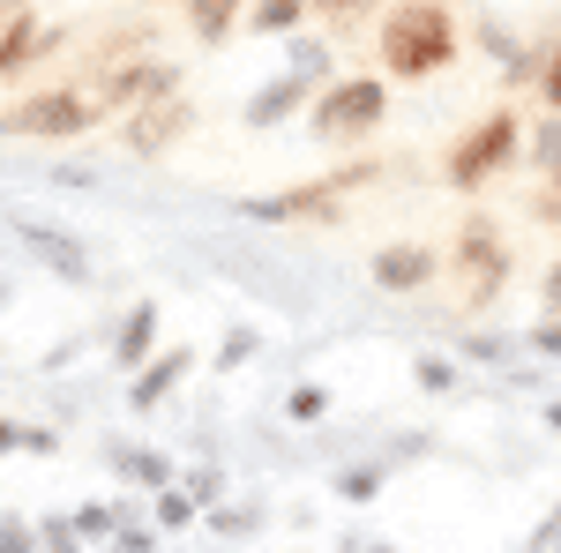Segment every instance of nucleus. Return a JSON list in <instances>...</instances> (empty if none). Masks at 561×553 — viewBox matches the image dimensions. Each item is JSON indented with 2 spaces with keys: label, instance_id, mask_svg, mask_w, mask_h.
<instances>
[{
  "label": "nucleus",
  "instance_id": "7ed1b4c3",
  "mask_svg": "<svg viewBox=\"0 0 561 553\" xmlns=\"http://www.w3.org/2000/svg\"><path fill=\"white\" fill-rule=\"evenodd\" d=\"M382 120H389V76H367V68L322 83L314 105H307V135L322 150H367L382 135Z\"/></svg>",
  "mask_w": 561,
  "mask_h": 553
},
{
  "label": "nucleus",
  "instance_id": "cd10ccee",
  "mask_svg": "<svg viewBox=\"0 0 561 553\" xmlns=\"http://www.w3.org/2000/svg\"><path fill=\"white\" fill-rule=\"evenodd\" d=\"M322 412H330V389H322V382H300V389H285V419H293V426H314Z\"/></svg>",
  "mask_w": 561,
  "mask_h": 553
},
{
  "label": "nucleus",
  "instance_id": "2f4dec72",
  "mask_svg": "<svg viewBox=\"0 0 561 553\" xmlns=\"http://www.w3.org/2000/svg\"><path fill=\"white\" fill-rule=\"evenodd\" d=\"M465 359H479V367H502V359H510V344H502V337H465Z\"/></svg>",
  "mask_w": 561,
  "mask_h": 553
},
{
  "label": "nucleus",
  "instance_id": "f257e3e1",
  "mask_svg": "<svg viewBox=\"0 0 561 553\" xmlns=\"http://www.w3.org/2000/svg\"><path fill=\"white\" fill-rule=\"evenodd\" d=\"M375 60L389 83H434L465 60V31L449 0H389L375 15Z\"/></svg>",
  "mask_w": 561,
  "mask_h": 553
},
{
  "label": "nucleus",
  "instance_id": "9b49d317",
  "mask_svg": "<svg viewBox=\"0 0 561 553\" xmlns=\"http://www.w3.org/2000/svg\"><path fill=\"white\" fill-rule=\"evenodd\" d=\"M60 45H68V31H60V23H45L38 8L8 15V23H0V90H8V83H23V76L38 68L45 53H60Z\"/></svg>",
  "mask_w": 561,
  "mask_h": 553
},
{
  "label": "nucleus",
  "instance_id": "ddd939ff",
  "mask_svg": "<svg viewBox=\"0 0 561 553\" xmlns=\"http://www.w3.org/2000/svg\"><path fill=\"white\" fill-rule=\"evenodd\" d=\"M307 105H314V83H300V76H270V83L248 90V105H240V128L248 135H270V128H285V120H307Z\"/></svg>",
  "mask_w": 561,
  "mask_h": 553
},
{
  "label": "nucleus",
  "instance_id": "4c0bfd02",
  "mask_svg": "<svg viewBox=\"0 0 561 553\" xmlns=\"http://www.w3.org/2000/svg\"><path fill=\"white\" fill-rule=\"evenodd\" d=\"M90 180H98L90 165H60V172H53V187H90Z\"/></svg>",
  "mask_w": 561,
  "mask_h": 553
},
{
  "label": "nucleus",
  "instance_id": "412c9836",
  "mask_svg": "<svg viewBox=\"0 0 561 553\" xmlns=\"http://www.w3.org/2000/svg\"><path fill=\"white\" fill-rule=\"evenodd\" d=\"M255 352H262V330H255V322H232V330H217L210 367H217V375H240V367H248Z\"/></svg>",
  "mask_w": 561,
  "mask_h": 553
},
{
  "label": "nucleus",
  "instance_id": "c9c22d12",
  "mask_svg": "<svg viewBox=\"0 0 561 553\" xmlns=\"http://www.w3.org/2000/svg\"><path fill=\"white\" fill-rule=\"evenodd\" d=\"M23 449H31V457H60V434H53V426H23Z\"/></svg>",
  "mask_w": 561,
  "mask_h": 553
},
{
  "label": "nucleus",
  "instance_id": "5701e85b",
  "mask_svg": "<svg viewBox=\"0 0 561 553\" xmlns=\"http://www.w3.org/2000/svg\"><path fill=\"white\" fill-rule=\"evenodd\" d=\"M128 523H135L128 502H83V509H76V531H83V539H113V531H128Z\"/></svg>",
  "mask_w": 561,
  "mask_h": 553
},
{
  "label": "nucleus",
  "instance_id": "39448f33",
  "mask_svg": "<svg viewBox=\"0 0 561 553\" xmlns=\"http://www.w3.org/2000/svg\"><path fill=\"white\" fill-rule=\"evenodd\" d=\"M98 128H105V113L83 83H45L15 105H0V142H83Z\"/></svg>",
  "mask_w": 561,
  "mask_h": 553
},
{
  "label": "nucleus",
  "instance_id": "c756f323",
  "mask_svg": "<svg viewBox=\"0 0 561 553\" xmlns=\"http://www.w3.org/2000/svg\"><path fill=\"white\" fill-rule=\"evenodd\" d=\"M524 210H531V224H547V232H561V180H531Z\"/></svg>",
  "mask_w": 561,
  "mask_h": 553
},
{
  "label": "nucleus",
  "instance_id": "c03bdc74",
  "mask_svg": "<svg viewBox=\"0 0 561 553\" xmlns=\"http://www.w3.org/2000/svg\"><path fill=\"white\" fill-rule=\"evenodd\" d=\"M449 8H457V0H449Z\"/></svg>",
  "mask_w": 561,
  "mask_h": 553
},
{
  "label": "nucleus",
  "instance_id": "4be33fe9",
  "mask_svg": "<svg viewBox=\"0 0 561 553\" xmlns=\"http://www.w3.org/2000/svg\"><path fill=\"white\" fill-rule=\"evenodd\" d=\"M412 382L427 389V396H457V389H465V367H457L449 352H420V359H412Z\"/></svg>",
  "mask_w": 561,
  "mask_h": 553
},
{
  "label": "nucleus",
  "instance_id": "aec40b11",
  "mask_svg": "<svg viewBox=\"0 0 561 553\" xmlns=\"http://www.w3.org/2000/svg\"><path fill=\"white\" fill-rule=\"evenodd\" d=\"M472 45H479V53H486V60H502V68L531 53V38H524V31H510V23H502L494 8H479V15H472Z\"/></svg>",
  "mask_w": 561,
  "mask_h": 553
},
{
  "label": "nucleus",
  "instance_id": "b1692460",
  "mask_svg": "<svg viewBox=\"0 0 561 553\" xmlns=\"http://www.w3.org/2000/svg\"><path fill=\"white\" fill-rule=\"evenodd\" d=\"M195 516H203V509L187 502V486H180V479L165 486V494H150V523H158V531H187Z\"/></svg>",
  "mask_w": 561,
  "mask_h": 553
},
{
  "label": "nucleus",
  "instance_id": "473e14b6",
  "mask_svg": "<svg viewBox=\"0 0 561 553\" xmlns=\"http://www.w3.org/2000/svg\"><path fill=\"white\" fill-rule=\"evenodd\" d=\"M76 352H83V337H60V344L38 359V367H45V375H68V367H76Z\"/></svg>",
  "mask_w": 561,
  "mask_h": 553
},
{
  "label": "nucleus",
  "instance_id": "7c9ffc66",
  "mask_svg": "<svg viewBox=\"0 0 561 553\" xmlns=\"http://www.w3.org/2000/svg\"><path fill=\"white\" fill-rule=\"evenodd\" d=\"M531 97H539L547 113H561V45L547 53V68H539V90H531Z\"/></svg>",
  "mask_w": 561,
  "mask_h": 553
},
{
  "label": "nucleus",
  "instance_id": "a19ab883",
  "mask_svg": "<svg viewBox=\"0 0 561 553\" xmlns=\"http://www.w3.org/2000/svg\"><path fill=\"white\" fill-rule=\"evenodd\" d=\"M0 307H8V269H0Z\"/></svg>",
  "mask_w": 561,
  "mask_h": 553
},
{
  "label": "nucleus",
  "instance_id": "a211bd4d",
  "mask_svg": "<svg viewBox=\"0 0 561 553\" xmlns=\"http://www.w3.org/2000/svg\"><path fill=\"white\" fill-rule=\"evenodd\" d=\"M524 172L531 180H561V113H547V105L524 120Z\"/></svg>",
  "mask_w": 561,
  "mask_h": 553
},
{
  "label": "nucleus",
  "instance_id": "0eeeda50",
  "mask_svg": "<svg viewBox=\"0 0 561 553\" xmlns=\"http://www.w3.org/2000/svg\"><path fill=\"white\" fill-rule=\"evenodd\" d=\"M187 135H195V105H187V90H173V97H142L135 113L113 120V142H121L128 158H142V165H158V158L180 150Z\"/></svg>",
  "mask_w": 561,
  "mask_h": 553
},
{
  "label": "nucleus",
  "instance_id": "c85d7f7f",
  "mask_svg": "<svg viewBox=\"0 0 561 553\" xmlns=\"http://www.w3.org/2000/svg\"><path fill=\"white\" fill-rule=\"evenodd\" d=\"M90 539L76 531V516H45L38 523V553H83Z\"/></svg>",
  "mask_w": 561,
  "mask_h": 553
},
{
  "label": "nucleus",
  "instance_id": "f8f14e48",
  "mask_svg": "<svg viewBox=\"0 0 561 553\" xmlns=\"http://www.w3.org/2000/svg\"><path fill=\"white\" fill-rule=\"evenodd\" d=\"M15 240H23V255H31V262H45V269H53V277H68V285H90V269H98V262H90V247L68 232V224L23 217V224H15Z\"/></svg>",
  "mask_w": 561,
  "mask_h": 553
},
{
  "label": "nucleus",
  "instance_id": "dca6fc26",
  "mask_svg": "<svg viewBox=\"0 0 561 553\" xmlns=\"http://www.w3.org/2000/svg\"><path fill=\"white\" fill-rule=\"evenodd\" d=\"M180 15H187V38L217 53V45L240 38V23H248V0H180Z\"/></svg>",
  "mask_w": 561,
  "mask_h": 553
},
{
  "label": "nucleus",
  "instance_id": "f3484780",
  "mask_svg": "<svg viewBox=\"0 0 561 553\" xmlns=\"http://www.w3.org/2000/svg\"><path fill=\"white\" fill-rule=\"evenodd\" d=\"M307 23H314V8L307 0H248V38H270V45H285V38H300Z\"/></svg>",
  "mask_w": 561,
  "mask_h": 553
},
{
  "label": "nucleus",
  "instance_id": "6e6552de",
  "mask_svg": "<svg viewBox=\"0 0 561 553\" xmlns=\"http://www.w3.org/2000/svg\"><path fill=\"white\" fill-rule=\"evenodd\" d=\"M345 187L322 172V180H300V187H277V195H255V203H240L248 224H314V232H337L345 224Z\"/></svg>",
  "mask_w": 561,
  "mask_h": 553
},
{
  "label": "nucleus",
  "instance_id": "58836bf2",
  "mask_svg": "<svg viewBox=\"0 0 561 553\" xmlns=\"http://www.w3.org/2000/svg\"><path fill=\"white\" fill-rule=\"evenodd\" d=\"M539 419H547V426H554V434H561V396H554V404H547V412H539Z\"/></svg>",
  "mask_w": 561,
  "mask_h": 553
},
{
  "label": "nucleus",
  "instance_id": "423d86ee",
  "mask_svg": "<svg viewBox=\"0 0 561 553\" xmlns=\"http://www.w3.org/2000/svg\"><path fill=\"white\" fill-rule=\"evenodd\" d=\"M76 83L98 97L105 120H121V113L142 105V97H173V90H187V76H180V60H165V53H128V60H105V68H76Z\"/></svg>",
  "mask_w": 561,
  "mask_h": 553
},
{
  "label": "nucleus",
  "instance_id": "f03ea898",
  "mask_svg": "<svg viewBox=\"0 0 561 553\" xmlns=\"http://www.w3.org/2000/svg\"><path fill=\"white\" fill-rule=\"evenodd\" d=\"M517 165H524V113L517 105H494V113L465 120V135L442 150V187L486 195L494 180H510Z\"/></svg>",
  "mask_w": 561,
  "mask_h": 553
},
{
  "label": "nucleus",
  "instance_id": "a18cd8bd",
  "mask_svg": "<svg viewBox=\"0 0 561 553\" xmlns=\"http://www.w3.org/2000/svg\"><path fill=\"white\" fill-rule=\"evenodd\" d=\"M554 322H561V314H554Z\"/></svg>",
  "mask_w": 561,
  "mask_h": 553
},
{
  "label": "nucleus",
  "instance_id": "9d476101",
  "mask_svg": "<svg viewBox=\"0 0 561 553\" xmlns=\"http://www.w3.org/2000/svg\"><path fill=\"white\" fill-rule=\"evenodd\" d=\"M449 262L434 255L427 240H382L375 247V262H367V277H375V292H389V299H412V292H427L434 277H442Z\"/></svg>",
  "mask_w": 561,
  "mask_h": 553
},
{
  "label": "nucleus",
  "instance_id": "f704fd0d",
  "mask_svg": "<svg viewBox=\"0 0 561 553\" xmlns=\"http://www.w3.org/2000/svg\"><path fill=\"white\" fill-rule=\"evenodd\" d=\"M0 553H38V531H23V523L8 516V523H0Z\"/></svg>",
  "mask_w": 561,
  "mask_h": 553
},
{
  "label": "nucleus",
  "instance_id": "49530a36",
  "mask_svg": "<svg viewBox=\"0 0 561 553\" xmlns=\"http://www.w3.org/2000/svg\"><path fill=\"white\" fill-rule=\"evenodd\" d=\"M382 553H389V546H382Z\"/></svg>",
  "mask_w": 561,
  "mask_h": 553
},
{
  "label": "nucleus",
  "instance_id": "4468645a",
  "mask_svg": "<svg viewBox=\"0 0 561 553\" xmlns=\"http://www.w3.org/2000/svg\"><path fill=\"white\" fill-rule=\"evenodd\" d=\"M187 375H195V344H165L142 375H128V412H135V419H150L158 404H173L180 389H187Z\"/></svg>",
  "mask_w": 561,
  "mask_h": 553
},
{
  "label": "nucleus",
  "instance_id": "bb28decb",
  "mask_svg": "<svg viewBox=\"0 0 561 553\" xmlns=\"http://www.w3.org/2000/svg\"><path fill=\"white\" fill-rule=\"evenodd\" d=\"M382 479H389L382 464H345L330 486H337V502H375V494H382Z\"/></svg>",
  "mask_w": 561,
  "mask_h": 553
},
{
  "label": "nucleus",
  "instance_id": "393cba45",
  "mask_svg": "<svg viewBox=\"0 0 561 553\" xmlns=\"http://www.w3.org/2000/svg\"><path fill=\"white\" fill-rule=\"evenodd\" d=\"M180 486H187L195 509H225V486L232 479H225V464H195V471H180Z\"/></svg>",
  "mask_w": 561,
  "mask_h": 553
},
{
  "label": "nucleus",
  "instance_id": "1a4fd4ad",
  "mask_svg": "<svg viewBox=\"0 0 561 553\" xmlns=\"http://www.w3.org/2000/svg\"><path fill=\"white\" fill-rule=\"evenodd\" d=\"M158 337H165V307L158 299H128L113 322H105V367L113 375H142L158 359Z\"/></svg>",
  "mask_w": 561,
  "mask_h": 553
},
{
  "label": "nucleus",
  "instance_id": "37998d69",
  "mask_svg": "<svg viewBox=\"0 0 561 553\" xmlns=\"http://www.w3.org/2000/svg\"><path fill=\"white\" fill-rule=\"evenodd\" d=\"M554 553H561V539H554Z\"/></svg>",
  "mask_w": 561,
  "mask_h": 553
},
{
  "label": "nucleus",
  "instance_id": "ea45409f",
  "mask_svg": "<svg viewBox=\"0 0 561 553\" xmlns=\"http://www.w3.org/2000/svg\"><path fill=\"white\" fill-rule=\"evenodd\" d=\"M23 8H31V0H0V23H8V15H23Z\"/></svg>",
  "mask_w": 561,
  "mask_h": 553
},
{
  "label": "nucleus",
  "instance_id": "6ab92c4d",
  "mask_svg": "<svg viewBox=\"0 0 561 553\" xmlns=\"http://www.w3.org/2000/svg\"><path fill=\"white\" fill-rule=\"evenodd\" d=\"M285 76H300V83H337L345 68H337V45L314 38V31H300V38H285Z\"/></svg>",
  "mask_w": 561,
  "mask_h": 553
},
{
  "label": "nucleus",
  "instance_id": "20e7f679",
  "mask_svg": "<svg viewBox=\"0 0 561 553\" xmlns=\"http://www.w3.org/2000/svg\"><path fill=\"white\" fill-rule=\"evenodd\" d=\"M449 277H457V299H465V314H486L494 299L510 292V277H517V255H510V240H502V224L486 210H465V224L449 232Z\"/></svg>",
  "mask_w": 561,
  "mask_h": 553
},
{
  "label": "nucleus",
  "instance_id": "a878e982",
  "mask_svg": "<svg viewBox=\"0 0 561 553\" xmlns=\"http://www.w3.org/2000/svg\"><path fill=\"white\" fill-rule=\"evenodd\" d=\"M314 8V23H330V31H359L367 15H382V0H307Z\"/></svg>",
  "mask_w": 561,
  "mask_h": 553
},
{
  "label": "nucleus",
  "instance_id": "2eb2a0df",
  "mask_svg": "<svg viewBox=\"0 0 561 553\" xmlns=\"http://www.w3.org/2000/svg\"><path fill=\"white\" fill-rule=\"evenodd\" d=\"M105 464L121 471V479H135L142 494H165V486L180 479L165 449H142V441H128V434H113V441H105Z\"/></svg>",
  "mask_w": 561,
  "mask_h": 553
},
{
  "label": "nucleus",
  "instance_id": "72a5a7b5",
  "mask_svg": "<svg viewBox=\"0 0 561 553\" xmlns=\"http://www.w3.org/2000/svg\"><path fill=\"white\" fill-rule=\"evenodd\" d=\"M539 307H547V314H561V255L539 269Z\"/></svg>",
  "mask_w": 561,
  "mask_h": 553
},
{
  "label": "nucleus",
  "instance_id": "e433bc0d",
  "mask_svg": "<svg viewBox=\"0 0 561 553\" xmlns=\"http://www.w3.org/2000/svg\"><path fill=\"white\" fill-rule=\"evenodd\" d=\"M0 457H23V419L0 412Z\"/></svg>",
  "mask_w": 561,
  "mask_h": 553
},
{
  "label": "nucleus",
  "instance_id": "79ce46f5",
  "mask_svg": "<svg viewBox=\"0 0 561 553\" xmlns=\"http://www.w3.org/2000/svg\"><path fill=\"white\" fill-rule=\"evenodd\" d=\"M142 8H165V0H142Z\"/></svg>",
  "mask_w": 561,
  "mask_h": 553
}]
</instances>
